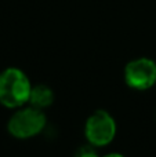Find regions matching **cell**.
Instances as JSON below:
<instances>
[{
	"mask_svg": "<svg viewBox=\"0 0 156 157\" xmlns=\"http://www.w3.org/2000/svg\"><path fill=\"white\" fill-rule=\"evenodd\" d=\"M46 116L37 108H19L7 123V130L17 139H29L39 135L46 127Z\"/></svg>",
	"mask_w": 156,
	"mask_h": 157,
	"instance_id": "7a4b0ae2",
	"label": "cell"
},
{
	"mask_svg": "<svg viewBox=\"0 0 156 157\" xmlns=\"http://www.w3.org/2000/svg\"><path fill=\"white\" fill-rule=\"evenodd\" d=\"M86 139L91 146H107L116 135V121L107 110H96L84 125Z\"/></svg>",
	"mask_w": 156,
	"mask_h": 157,
	"instance_id": "3957f363",
	"label": "cell"
},
{
	"mask_svg": "<svg viewBox=\"0 0 156 157\" xmlns=\"http://www.w3.org/2000/svg\"><path fill=\"white\" fill-rule=\"evenodd\" d=\"M32 84L24 71L7 68L0 73V103L8 109H19L29 103Z\"/></svg>",
	"mask_w": 156,
	"mask_h": 157,
	"instance_id": "6da1fadb",
	"label": "cell"
},
{
	"mask_svg": "<svg viewBox=\"0 0 156 157\" xmlns=\"http://www.w3.org/2000/svg\"><path fill=\"white\" fill-rule=\"evenodd\" d=\"M53 102H54V92L49 86H46V84L32 86V91H30L29 97L30 106L43 110V109L51 106Z\"/></svg>",
	"mask_w": 156,
	"mask_h": 157,
	"instance_id": "5b68a950",
	"label": "cell"
},
{
	"mask_svg": "<svg viewBox=\"0 0 156 157\" xmlns=\"http://www.w3.org/2000/svg\"><path fill=\"white\" fill-rule=\"evenodd\" d=\"M102 157H124V156L120 155V153H108V155H105Z\"/></svg>",
	"mask_w": 156,
	"mask_h": 157,
	"instance_id": "52a82bcc",
	"label": "cell"
},
{
	"mask_svg": "<svg viewBox=\"0 0 156 157\" xmlns=\"http://www.w3.org/2000/svg\"><path fill=\"white\" fill-rule=\"evenodd\" d=\"M124 81L138 91L151 88L156 83V63L149 58H137L130 61L124 68Z\"/></svg>",
	"mask_w": 156,
	"mask_h": 157,
	"instance_id": "277c9868",
	"label": "cell"
},
{
	"mask_svg": "<svg viewBox=\"0 0 156 157\" xmlns=\"http://www.w3.org/2000/svg\"><path fill=\"white\" fill-rule=\"evenodd\" d=\"M76 157H99L97 155V152L91 147H82V149L77 152Z\"/></svg>",
	"mask_w": 156,
	"mask_h": 157,
	"instance_id": "8992f818",
	"label": "cell"
}]
</instances>
